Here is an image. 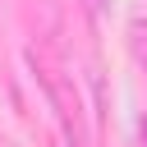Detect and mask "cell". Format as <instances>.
<instances>
[{"label": "cell", "mask_w": 147, "mask_h": 147, "mask_svg": "<svg viewBox=\"0 0 147 147\" xmlns=\"http://www.w3.org/2000/svg\"><path fill=\"white\" fill-rule=\"evenodd\" d=\"M133 55L142 60V69H147V23H138L133 28Z\"/></svg>", "instance_id": "1"}]
</instances>
